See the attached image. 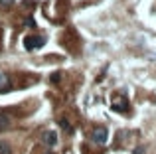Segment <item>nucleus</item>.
Here are the masks:
<instances>
[{
	"mask_svg": "<svg viewBox=\"0 0 156 154\" xmlns=\"http://www.w3.org/2000/svg\"><path fill=\"white\" fill-rule=\"evenodd\" d=\"M44 44H46V38H44V36H28V38H24V47H26L28 51L40 50Z\"/></svg>",
	"mask_w": 156,
	"mask_h": 154,
	"instance_id": "nucleus-1",
	"label": "nucleus"
},
{
	"mask_svg": "<svg viewBox=\"0 0 156 154\" xmlns=\"http://www.w3.org/2000/svg\"><path fill=\"white\" fill-rule=\"evenodd\" d=\"M91 138H93V142H97V144H105L107 142V138H109V131L107 128H95L93 131V135H91Z\"/></svg>",
	"mask_w": 156,
	"mask_h": 154,
	"instance_id": "nucleus-2",
	"label": "nucleus"
},
{
	"mask_svg": "<svg viewBox=\"0 0 156 154\" xmlns=\"http://www.w3.org/2000/svg\"><path fill=\"white\" fill-rule=\"evenodd\" d=\"M44 142H46V144H50V146H53V144L57 142V135H55V132H51V131L44 132Z\"/></svg>",
	"mask_w": 156,
	"mask_h": 154,
	"instance_id": "nucleus-3",
	"label": "nucleus"
},
{
	"mask_svg": "<svg viewBox=\"0 0 156 154\" xmlns=\"http://www.w3.org/2000/svg\"><path fill=\"white\" fill-rule=\"evenodd\" d=\"M113 109H115V111H122V113H125L126 109H129V105H126L125 99H121V103H113Z\"/></svg>",
	"mask_w": 156,
	"mask_h": 154,
	"instance_id": "nucleus-4",
	"label": "nucleus"
},
{
	"mask_svg": "<svg viewBox=\"0 0 156 154\" xmlns=\"http://www.w3.org/2000/svg\"><path fill=\"white\" fill-rule=\"evenodd\" d=\"M6 127H8V117L4 115V113H0V132H2Z\"/></svg>",
	"mask_w": 156,
	"mask_h": 154,
	"instance_id": "nucleus-5",
	"label": "nucleus"
},
{
	"mask_svg": "<svg viewBox=\"0 0 156 154\" xmlns=\"http://www.w3.org/2000/svg\"><path fill=\"white\" fill-rule=\"evenodd\" d=\"M6 85H8V77L0 73V91H6V89H8Z\"/></svg>",
	"mask_w": 156,
	"mask_h": 154,
	"instance_id": "nucleus-6",
	"label": "nucleus"
},
{
	"mask_svg": "<svg viewBox=\"0 0 156 154\" xmlns=\"http://www.w3.org/2000/svg\"><path fill=\"white\" fill-rule=\"evenodd\" d=\"M14 0H0V6H10Z\"/></svg>",
	"mask_w": 156,
	"mask_h": 154,
	"instance_id": "nucleus-7",
	"label": "nucleus"
}]
</instances>
